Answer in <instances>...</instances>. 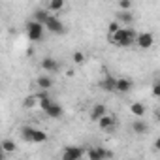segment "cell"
<instances>
[{"mask_svg":"<svg viewBox=\"0 0 160 160\" xmlns=\"http://www.w3.org/2000/svg\"><path fill=\"white\" fill-rule=\"evenodd\" d=\"M36 98H38V96H27L25 102H23V106H25V108H32V106L36 104Z\"/></svg>","mask_w":160,"mask_h":160,"instance_id":"d4e9b609","label":"cell"},{"mask_svg":"<svg viewBox=\"0 0 160 160\" xmlns=\"http://www.w3.org/2000/svg\"><path fill=\"white\" fill-rule=\"evenodd\" d=\"M87 156H89L91 160H104V158H111L113 154H111L109 151H106L104 147H92V149L87 151Z\"/></svg>","mask_w":160,"mask_h":160,"instance_id":"8992f818","label":"cell"},{"mask_svg":"<svg viewBox=\"0 0 160 160\" xmlns=\"http://www.w3.org/2000/svg\"><path fill=\"white\" fill-rule=\"evenodd\" d=\"M132 130L141 136V134H147V132H149V124H147L145 121H139V119H138V121L132 122Z\"/></svg>","mask_w":160,"mask_h":160,"instance_id":"9a60e30c","label":"cell"},{"mask_svg":"<svg viewBox=\"0 0 160 160\" xmlns=\"http://www.w3.org/2000/svg\"><path fill=\"white\" fill-rule=\"evenodd\" d=\"M43 141H47V134L43 132V130H34V143H43Z\"/></svg>","mask_w":160,"mask_h":160,"instance_id":"ffe728a7","label":"cell"},{"mask_svg":"<svg viewBox=\"0 0 160 160\" xmlns=\"http://www.w3.org/2000/svg\"><path fill=\"white\" fill-rule=\"evenodd\" d=\"M119 28H121V23H119L117 19H115V21H111V23L108 25V32H109V34H115Z\"/></svg>","mask_w":160,"mask_h":160,"instance_id":"7402d4cb","label":"cell"},{"mask_svg":"<svg viewBox=\"0 0 160 160\" xmlns=\"http://www.w3.org/2000/svg\"><path fill=\"white\" fill-rule=\"evenodd\" d=\"M34 130H36V128H32V126H23V128H21V138H23V141L34 143Z\"/></svg>","mask_w":160,"mask_h":160,"instance_id":"2e32d148","label":"cell"},{"mask_svg":"<svg viewBox=\"0 0 160 160\" xmlns=\"http://www.w3.org/2000/svg\"><path fill=\"white\" fill-rule=\"evenodd\" d=\"M121 10H132V0H119Z\"/></svg>","mask_w":160,"mask_h":160,"instance_id":"cb8c5ba5","label":"cell"},{"mask_svg":"<svg viewBox=\"0 0 160 160\" xmlns=\"http://www.w3.org/2000/svg\"><path fill=\"white\" fill-rule=\"evenodd\" d=\"M115 19H117L121 25H132V23H134V15H132L130 10H119L117 15H115Z\"/></svg>","mask_w":160,"mask_h":160,"instance_id":"ba28073f","label":"cell"},{"mask_svg":"<svg viewBox=\"0 0 160 160\" xmlns=\"http://www.w3.org/2000/svg\"><path fill=\"white\" fill-rule=\"evenodd\" d=\"M132 91V81L128 77H119L117 79V92H121V94H126V92H130Z\"/></svg>","mask_w":160,"mask_h":160,"instance_id":"7c38bea8","label":"cell"},{"mask_svg":"<svg viewBox=\"0 0 160 160\" xmlns=\"http://www.w3.org/2000/svg\"><path fill=\"white\" fill-rule=\"evenodd\" d=\"M106 113H108V108H106L104 104H96V106H92V109H91V121L98 122Z\"/></svg>","mask_w":160,"mask_h":160,"instance_id":"30bf717a","label":"cell"},{"mask_svg":"<svg viewBox=\"0 0 160 160\" xmlns=\"http://www.w3.org/2000/svg\"><path fill=\"white\" fill-rule=\"evenodd\" d=\"M2 151L4 152H15V143L12 139H4L2 141Z\"/></svg>","mask_w":160,"mask_h":160,"instance_id":"44dd1931","label":"cell"},{"mask_svg":"<svg viewBox=\"0 0 160 160\" xmlns=\"http://www.w3.org/2000/svg\"><path fill=\"white\" fill-rule=\"evenodd\" d=\"M36 85H38L42 91H47V89L53 87V79H51L49 75H40V77L36 79Z\"/></svg>","mask_w":160,"mask_h":160,"instance_id":"5bb4252c","label":"cell"},{"mask_svg":"<svg viewBox=\"0 0 160 160\" xmlns=\"http://www.w3.org/2000/svg\"><path fill=\"white\" fill-rule=\"evenodd\" d=\"M72 58H73V62H75V64H83V60H85V55H83L81 51H75V53L72 55Z\"/></svg>","mask_w":160,"mask_h":160,"instance_id":"603a6c76","label":"cell"},{"mask_svg":"<svg viewBox=\"0 0 160 160\" xmlns=\"http://www.w3.org/2000/svg\"><path fill=\"white\" fill-rule=\"evenodd\" d=\"M130 111H132L136 117H143V115H145V106L139 104V102H134V104L130 106Z\"/></svg>","mask_w":160,"mask_h":160,"instance_id":"ac0fdd59","label":"cell"},{"mask_svg":"<svg viewBox=\"0 0 160 160\" xmlns=\"http://www.w3.org/2000/svg\"><path fill=\"white\" fill-rule=\"evenodd\" d=\"M85 154H87L85 149L70 145V147H66V149L62 151V160H79V158H83Z\"/></svg>","mask_w":160,"mask_h":160,"instance_id":"3957f363","label":"cell"},{"mask_svg":"<svg viewBox=\"0 0 160 160\" xmlns=\"http://www.w3.org/2000/svg\"><path fill=\"white\" fill-rule=\"evenodd\" d=\"M154 149L160 151V138H156V141H154Z\"/></svg>","mask_w":160,"mask_h":160,"instance_id":"4316f807","label":"cell"},{"mask_svg":"<svg viewBox=\"0 0 160 160\" xmlns=\"http://www.w3.org/2000/svg\"><path fill=\"white\" fill-rule=\"evenodd\" d=\"M136 40H138V34L132 28H124V27H121L115 34H109V43L117 47H130L132 43H136Z\"/></svg>","mask_w":160,"mask_h":160,"instance_id":"6da1fadb","label":"cell"},{"mask_svg":"<svg viewBox=\"0 0 160 160\" xmlns=\"http://www.w3.org/2000/svg\"><path fill=\"white\" fill-rule=\"evenodd\" d=\"M42 68L45 70V72H51V73H55V72H58L60 70V64L53 58V57H45L43 60H42Z\"/></svg>","mask_w":160,"mask_h":160,"instance_id":"9c48e42d","label":"cell"},{"mask_svg":"<svg viewBox=\"0 0 160 160\" xmlns=\"http://www.w3.org/2000/svg\"><path fill=\"white\" fill-rule=\"evenodd\" d=\"M27 36L30 42H40L43 38V25L38 23V21H28L27 23Z\"/></svg>","mask_w":160,"mask_h":160,"instance_id":"7a4b0ae2","label":"cell"},{"mask_svg":"<svg viewBox=\"0 0 160 160\" xmlns=\"http://www.w3.org/2000/svg\"><path fill=\"white\" fill-rule=\"evenodd\" d=\"M49 17H51V10H36L34 12V21H38L42 25H45V21Z\"/></svg>","mask_w":160,"mask_h":160,"instance_id":"e0dca14e","label":"cell"},{"mask_svg":"<svg viewBox=\"0 0 160 160\" xmlns=\"http://www.w3.org/2000/svg\"><path fill=\"white\" fill-rule=\"evenodd\" d=\"M64 0H49V10L51 12H60L62 8H64Z\"/></svg>","mask_w":160,"mask_h":160,"instance_id":"d6986e66","label":"cell"},{"mask_svg":"<svg viewBox=\"0 0 160 160\" xmlns=\"http://www.w3.org/2000/svg\"><path fill=\"white\" fill-rule=\"evenodd\" d=\"M156 119H158V122H160V111H158V113H156Z\"/></svg>","mask_w":160,"mask_h":160,"instance_id":"83f0119b","label":"cell"},{"mask_svg":"<svg viewBox=\"0 0 160 160\" xmlns=\"http://www.w3.org/2000/svg\"><path fill=\"white\" fill-rule=\"evenodd\" d=\"M154 43V36L151 32H139L138 34V40H136V45L139 49H151Z\"/></svg>","mask_w":160,"mask_h":160,"instance_id":"277c9868","label":"cell"},{"mask_svg":"<svg viewBox=\"0 0 160 160\" xmlns=\"http://www.w3.org/2000/svg\"><path fill=\"white\" fill-rule=\"evenodd\" d=\"M98 126L102 128V130H108V132H111L113 128H115V117L113 115H109V113H106L100 121H98Z\"/></svg>","mask_w":160,"mask_h":160,"instance_id":"8fae6325","label":"cell"},{"mask_svg":"<svg viewBox=\"0 0 160 160\" xmlns=\"http://www.w3.org/2000/svg\"><path fill=\"white\" fill-rule=\"evenodd\" d=\"M45 28H47L49 32H53V34H62V32H64L62 21H60L58 17H55V15H51V17L45 21Z\"/></svg>","mask_w":160,"mask_h":160,"instance_id":"5b68a950","label":"cell"},{"mask_svg":"<svg viewBox=\"0 0 160 160\" xmlns=\"http://www.w3.org/2000/svg\"><path fill=\"white\" fill-rule=\"evenodd\" d=\"M152 94L160 98V79H158V81H154V83H152Z\"/></svg>","mask_w":160,"mask_h":160,"instance_id":"484cf974","label":"cell"},{"mask_svg":"<svg viewBox=\"0 0 160 160\" xmlns=\"http://www.w3.org/2000/svg\"><path fill=\"white\" fill-rule=\"evenodd\" d=\"M100 89L106 92H117V79L111 77L109 73H106V77L100 81Z\"/></svg>","mask_w":160,"mask_h":160,"instance_id":"52a82bcc","label":"cell"},{"mask_svg":"<svg viewBox=\"0 0 160 160\" xmlns=\"http://www.w3.org/2000/svg\"><path fill=\"white\" fill-rule=\"evenodd\" d=\"M43 111H45V115H47V117H51V119H60V117H62V113H64V109H62L58 104H55V102H53L49 108H45Z\"/></svg>","mask_w":160,"mask_h":160,"instance_id":"4fadbf2b","label":"cell"}]
</instances>
